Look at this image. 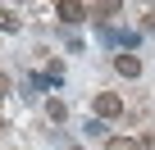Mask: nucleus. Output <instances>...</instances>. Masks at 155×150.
Returning <instances> with one entry per match:
<instances>
[{"mask_svg":"<svg viewBox=\"0 0 155 150\" xmlns=\"http://www.w3.org/2000/svg\"><path fill=\"white\" fill-rule=\"evenodd\" d=\"M119 114H123V96L101 91V96H96V118H119Z\"/></svg>","mask_w":155,"mask_h":150,"instance_id":"obj_1","label":"nucleus"},{"mask_svg":"<svg viewBox=\"0 0 155 150\" xmlns=\"http://www.w3.org/2000/svg\"><path fill=\"white\" fill-rule=\"evenodd\" d=\"M55 14L73 27V23H82V18H87V5H78V0H59V5H55Z\"/></svg>","mask_w":155,"mask_h":150,"instance_id":"obj_2","label":"nucleus"},{"mask_svg":"<svg viewBox=\"0 0 155 150\" xmlns=\"http://www.w3.org/2000/svg\"><path fill=\"white\" fill-rule=\"evenodd\" d=\"M114 73L119 78H141V59L137 55H114Z\"/></svg>","mask_w":155,"mask_h":150,"instance_id":"obj_3","label":"nucleus"},{"mask_svg":"<svg viewBox=\"0 0 155 150\" xmlns=\"http://www.w3.org/2000/svg\"><path fill=\"white\" fill-rule=\"evenodd\" d=\"M123 5L119 0H105V5H87V18H110V14H119Z\"/></svg>","mask_w":155,"mask_h":150,"instance_id":"obj_4","label":"nucleus"},{"mask_svg":"<svg viewBox=\"0 0 155 150\" xmlns=\"http://www.w3.org/2000/svg\"><path fill=\"white\" fill-rule=\"evenodd\" d=\"M0 32H18V14L14 9H0Z\"/></svg>","mask_w":155,"mask_h":150,"instance_id":"obj_5","label":"nucleus"},{"mask_svg":"<svg viewBox=\"0 0 155 150\" xmlns=\"http://www.w3.org/2000/svg\"><path fill=\"white\" fill-rule=\"evenodd\" d=\"M105 150H137V141H128V136H110Z\"/></svg>","mask_w":155,"mask_h":150,"instance_id":"obj_6","label":"nucleus"},{"mask_svg":"<svg viewBox=\"0 0 155 150\" xmlns=\"http://www.w3.org/2000/svg\"><path fill=\"white\" fill-rule=\"evenodd\" d=\"M46 109H50V118H55V123H64V118H68V109H64V100H50Z\"/></svg>","mask_w":155,"mask_h":150,"instance_id":"obj_7","label":"nucleus"},{"mask_svg":"<svg viewBox=\"0 0 155 150\" xmlns=\"http://www.w3.org/2000/svg\"><path fill=\"white\" fill-rule=\"evenodd\" d=\"M87 132H91V136H105L110 127H105V118H87Z\"/></svg>","mask_w":155,"mask_h":150,"instance_id":"obj_8","label":"nucleus"},{"mask_svg":"<svg viewBox=\"0 0 155 150\" xmlns=\"http://www.w3.org/2000/svg\"><path fill=\"white\" fill-rule=\"evenodd\" d=\"M73 150H82V145H73Z\"/></svg>","mask_w":155,"mask_h":150,"instance_id":"obj_9","label":"nucleus"}]
</instances>
